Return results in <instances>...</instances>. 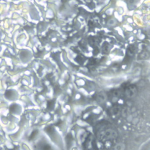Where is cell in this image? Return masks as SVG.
Wrapping results in <instances>:
<instances>
[{
	"mask_svg": "<svg viewBox=\"0 0 150 150\" xmlns=\"http://www.w3.org/2000/svg\"><path fill=\"white\" fill-rule=\"evenodd\" d=\"M50 149H51V148H50V145H43V148H42V150H50Z\"/></svg>",
	"mask_w": 150,
	"mask_h": 150,
	"instance_id": "277c9868",
	"label": "cell"
},
{
	"mask_svg": "<svg viewBox=\"0 0 150 150\" xmlns=\"http://www.w3.org/2000/svg\"><path fill=\"white\" fill-rule=\"evenodd\" d=\"M37 133V132L36 131H33L32 133V134L30 135V139H33L35 136V135H36V134Z\"/></svg>",
	"mask_w": 150,
	"mask_h": 150,
	"instance_id": "5b68a950",
	"label": "cell"
},
{
	"mask_svg": "<svg viewBox=\"0 0 150 150\" xmlns=\"http://www.w3.org/2000/svg\"><path fill=\"white\" fill-rule=\"evenodd\" d=\"M104 137L108 138V139H112L116 137L117 133L115 131L112 129H107L105 131H104Z\"/></svg>",
	"mask_w": 150,
	"mask_h": 150,
	"instance_id": "6da1fadb",
	"label": "cell"
},
{
	"mask_svg": "<svg viewBox=\"0 0 150 150\" xmlns=\"http://www.w3.org/2000/svg\"><path fill=\"white\" fill-rule=\"evenodd\" d=\"M124 145L122 144H119L115 146V150H124Z\"/></svg>",
	"mask_w": 150,
	"mask_h": 150,
	"instance_id": "3957f363",
	"label": "cell"
},
{
	"mask_svg": "<svg viewBox=\"0 0 150 150\" xmlns=\"http://www.w3.org/2000/svg\"><path fill=\"white\" fill-rule=\"evenodd\" d=\"M135 94L136 89L134 86H129L125 91V94L128 97H133Z\"/></svg>",
	"mask_w": 150,
	"mask_h": 150,
	"instance_id": "7a4b0ae2",
	"label": "cell"
}]
</instances>
